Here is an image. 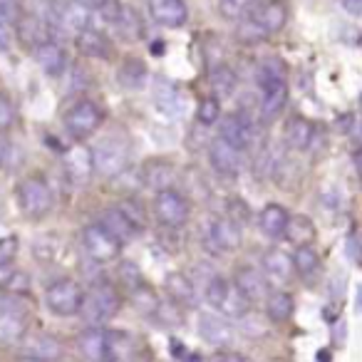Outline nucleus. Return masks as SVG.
Wrapping results in <instances>:
<instances>
[{"instance_id": "dca6fc26", "label": "nucleus", "mask_w": 362, "mask_h": 362, "mask_svg": "<svg viewBox=\"0 0 362 362\" xmlns=\"http://www.w3.org/2000/svg\"><path fill=\"white\" fill-rule=\"evenodd\" d=\"M77 347H80V355L85 360H110V350H107V330L105 325H90V330H85L77 337Z\"/></svg>"}, {"instance_id": "4468645a", "label": "nucleus", "mask_w": 362, "mask_h": 362, "mask_svg": "<svg viewBox=\"0 0 362 362\" xmlns=\"http://www.w3.org/2000/svg\"><path fill=\"white\" fill-rule=\"evenodd\" d=\"M21 355L25 357V360L52 362V360H60V357H62V345H60V340H57V337L40 332V335H33V337H28V340L23 342Z\"/></svg>"}, {"instance_id": "2f4dec72", "label": "nucleus", "mask_w": 362, "mask_h": 362, "mask_svg": "<svg viewBox=\"0 0 362 362\" xmlns=\"http://www.w3.org/2000/svg\"><path fill=\"white\" fill-rule=\"evenodd\" d=\"M261 115L266 117V119H273V117H278L283 112V107H286L288 102V87L286 82H278V85L273 87H266V90H261Z\"/></svg>"}, {"instance_id": "72a5a7b5", "label": "nucleus", "mask_w": 362, "mask_h": 362, "mask_svg": "<svg viewBox=\"0 0 362 362\" xmlns=\"http://www.w3.org/2000/svg\"><path fill=\"white\" fill-rule=\"evenodd\" d=\"M293 310H296V305H293V298L288 296V293L276 291V293H271V296H266V315L271 317L273 322L291 320Z\"/></svg>"}, {"instance_id": "a211bd4d", "label": "nucleus", "mask_w": 362, "mask_h": 362, "mask_svg": "<svg viewBox=\"0 0 362 362\" xmlns=\"http://www.w3.org/2000/svg\"><path fill=\"white\" fill-rule=\"evenodd\" d=\"M35 60L47 77H57V75H62V70H65V65H67V52L60 42L45 40L35 47Z\"/></svg>"}, {"instance_id": "f704fd0d", "label": "nucleus", "mask_w": 362, "mask_h": 362, "mask_svg": "<svg viewBox=\"0 0 362 362\" xmlns=\"http://www.w3.org/2000/svg\"><path fill=\"white\" fill-rule=\"evenodd\" d=\"M291 263H293V271H296L298 276H313V273L320 268V256H317L315 248L308 243V246H298V251L293 253Z\"/></svg>"}, {"instance_id": "9b49d317", "label": "nucleus", "mask_w": 362, "mask_h": 362, "mask_svg": "<svg viewBox=\"0 0 362 362\" xmlns=\"http://www.w3.org/2000/svg\"><path fill=\"white\" fill-rule=\"evenodd\" d=\"M206 243L214 251H236L241 246V226L231 218H214L206 226Z\"/></svg>"}, {"instance_id": "6e6d98bb", "label": "nucleus", "mask_w": 362, "mask_h": 362, "mask_svg": "<svg viewBox=\"0 0 362 362\" xmlns=\"http://www.w3.org/2000/svg\"><path fill=\"white\" fill-rule=\"evenodd\" d=\"M8 154H11V141H8V136L0 132V164H6Z\"/></svg>"}, {"instance_id": "864d4df0", "label": "nucleus", "mask_w": 362, "mask_h": 362, "mask_svg": "<svg viewBox=\"0 0 362 362\" xmlns=\"http://www.w3.org/2000/svg\"><path fill=\"white\" fill-rule=\"evenodd\" d=\"M11 42H13L11 25H8V23H3V21H0V52L11 50Z\"/></svg>"}, {"instance_id": "c9c22d12", "label": "nucleus", "mask_w": 362, "mask_h": 362, "mask_svg": "<svg viewBox=\"0 0 362 362\" xmlns=\"http://www.w3.org/2000/svg\"><path fill=\"white\" fill-rule=\"evenodd\" d=\"M263 271H266L271 278H276V281H288L293 273V263L286 253L268 251L266 256H263Z\"/></svg>"}, {"instance_id": "0eeeda50", "label": "nucleus", "mask_w": 362, "mask_h": 362, "mask_svg": "<svg viewBox=\"0 0 362 362\" xmlns=\"http://www.w3.org/2000/svg\"><path fill=\"white\" fill-rule=\"evenodd\" d=\"M82 243H85L87 256L97 263H110L122 253V243L117 241L102 223L87 226L85 231H82Z\"/></svg>"}, {"instance_id": "20e7f679", "label": "nucleus", "mask_w": 362, "mask_h": 362, "mask_svg": "<svg viewBox=\"0 0 362 362\" xmlns=\"http://www.w3.org/2000/svg\"><path fill=\"white\" fill-rule=\"evenodd\" d=\"M82 298H85V291L77 281L72 278H60V281L50 283L45 291V305L52 315L57 317H72L80 313Z\"/></svg>"}, {"instance_id": "2eb2a0df", "label": "nucleus", "mask_w": 362, "mask_h": 362, "mask_svg": "<svg viewBox=\"0 0 362 362\" xmlns=\"http://www.w3.org/2000/svg\"><path fill=\"white\" fill-rule=\"evenodd\" d=\"M236 291L246 298L248 303H258L268 296V281L261 271L256 268H238L236 278H233Z\"/></svg>"}, {"instance_id": "ddd939ff", "label": "nucleus", "mask_w": 362, "mask_h": 362, "mask_svg": "<svg viewBox=\"0 0 362 362\" xmlns=\"http://www.w3.org/2000/svg\"><path fill=\"white\" fill-rule=\"evenodd\" d=\"M149 16L164 28H181L189 21L184 0H149Z\"/></svg>"}, {"instance_id": "bf43d9fd", "label": "nucleus", "mask_w": 362, "mask_h": 362, "mask_svg": "<svg viewBox=\"0 0 362 362\" xmlns=\"http://www.w3.org/2000/svg\"><path fill=\"white\" fill-rule=\"evenodd\" d=\"M164 50H166L164 42H154V45H151V52H154V55H156V52H164Z\"/></svg>"}, {"instance_id": "423d86ee", "label": "nucleus", "mask_w": 362, "mask_h": 362, "mask_svg": "<svg viewBox=\"0 0 362 362\" xmlns=\"http://www.w3.org/2000/svg\"><path fill=\"white\" fill-rule=\"evenodd\" d=\"M102 119H105V112L100 105H95L92 100H80L65 112V129L75 139H85L100 129Z\"/></svg>"}, {"instance_id": "f3484780", "label": "nucleus", "mask_w": 362, "mask_h": 362, "mask_svg": "<svg viewBox=\"0 0 362 362\" xmlns=\"http://www.w3.org/2000/svg\"><path fill=\"white\" fill-rule=\"evenodd\" d=\"M25 337V315L18 308L0 305V347H11Z\"/></svg>"}, {"instance_id": "cd10ccee", "label": "nucleus", "mask_w": 362, "mask_h": 362, "mask_svg": "<svg viewBox=\"0 0 362 362\" xmlns=\"http://www.w3.org/2000/svg\"><path fill=\"white\" fill-rule=\"evenodd\" d=\"M283 236H286L293 246H308V243L315 241V223L308 216H288Z\"/></svg>"}, {"instance_id": "ea45409f", "label": "nucleus", "mask_w": 362, "mask_h": 362, "mask_svg": "<svg viewBox=\"0 0 362 362\" xmlns=\"http://www.w3.org/2000/svg\"><path fill=\"white\" fill-rule=\"evenodd\" d=\"M228 288H231V283H228L226 278H221V276H211V278H209L206 291H204V296H206L209 305L216 308V310H218V305L223 303V298L228 296Z\"/></svg>"}, {"instance_id": "09e8293b", "label": "nucleus", "mask_w": 362, "mask_h": 362, "mask_svg": "<svg viewBox=\"0 0 362 362\" xmlns=\"http://www.w3.org/2000/svg\"><path fill=\"white\" fill-rule=\"evenodd\" d=\"M263 37H268V35L261 30V28L256 25V23L251 21V18L246 16V23H243V25L238 28V40H243V42H258V40H263Z\"/></svg>"}, {"instance_id": "3c124183", "label": "nucleus", "mask_w": 362, "mask_h": 362, "mask_svg": "<svg viewBox=\"0 0 362 362\" xmlns=\"http://www.w3.org/2000/svg\"><path fill=\"white\" fill-rule=\"evenodd\" d=\"M13 122H16V107H13V102L0 92V132H6Z\"/></svg>"}, {"instance_id": "bb28decb", "label": "nucleus", "mask_w": 362, "mask_h": 362, "mask_svg": "<svg viewBox=\"0 0 362 362\" xmlns=\"http://www.w3.org/2000/svg\"><path fill=\"white\" fill-rule=\"evenodd\" d=\"M146 75H149V70H146L144 60H139V57H127V60H122L119 70H117V82H119V87H124V90H141L146 82Z\"/></svg>"}, {"instance_id": "39448f33", "label": "nucleus", "mask_w": 362, "mask_h": 362, "mask_svg": "<svg viewBox=\"0 0 362 362\" xmlns=\"http://www.w3.org/2000/svg\"><path fill=\"white\" fill-rule=\"evenodd\" d=\"M154 216L166 228L184 226L189 218V199L174 187L159 189L154 197Z\"/></svg>"}, {"instance_id": "c756f323", "label": "nucleus", "mask_w": 362, "mask_h": 362, "mask_svg": "<svg viewBox=\"0 0 362 362\" xmlns=\"http://www.w3.org/2000/svg\"><path fill=\"white\" fill-rule=\"evenodd\" d=\"M288 209L281 206V204H268L266 209L261 211V231L271 238L283 236V228L288 223Z\"/></svg>"}, {"instance_id": "7ed1b4c3", "label": "nucleus", "mask_w": 362, "mask_h": 362, "mask_svg": "<svg viewBox=\"0 0 362 362\" xmlns=\"http://www.w3.org/2000/svg\"><path fill=\"white\" fill-rule=\"evenodd\" d=\"M92 161H95V174L115 179L129 164V144L119 136H107L92 149Z\"/></svg>"}, {"instance_id": "f8f14e48", "label": "nucleus", "mask_w": 362, "mask_h": 362, "mask_svg": "<svg viewBox=\"0 0 362 362\" xmlns=\"http://www.w3.org/2000/svg\"><path fill=\"white\" fill-rule=\"evenodd\" d=\"M248 18H251L266 35H273V33H281L283 28H286L288 8L283 6L281 0H271V3H263V6L258 3Z\"/></svg>"}, {"instance_id": "aec40b11", "label": "nucleus", "mask_w": 362, "mask_h": 362, "mask_svg": "<svg viewBox=\"0 0 362 362\" xmlns=\"http://www.w3.org/2000/svg\"><path fill=\"white\" fill-rule=\"evenodd\" d=\"M75 47H77V52H80V55H85V57H97V60H110V57H112L110 40H107L102 33L92 30L90 25L82 28V30L77 33Z\"/></svg>"}, {"instance_id": "4c0bfd02", "label": "nucleus", "mask_w": 362, "mask_h": 362, "mask_svg": "<svg viewBox=\"0 0 362 362\" xmlns=\"http://www.w3.org/2000/svg\"><path fill=\"white\" fill-rule=\"evenodd\" d=\"M248 308H251V303L236 291V286H231L228 288V296L223 298V303L218 305V313H223L226 317H243V315H248Z\"/></svg>"}, {"instance_id": "1a4fd4ad", "label": "nucleus", "mask_w": 362, "mask_h": 362, "mask_svg": "<svg viewBox=\"0 0 362 362\" xmlns=\"http://www.w3.org/2000/svg\"><path fill=\"white\" fill-rule=\"evenodd\" d=\"M218 136L226 139L228 144L238 146V149H248L251 141L256 139V122L248 117V112H243V115H228L223 117Z\"/></svg>"}, {"instance_id": "13d9d810", "label": "nucleus", "mask_w": 362, "mask_h": 362, "mask_svg": "<svg viewBox=\"0 0 362 362\" xmlns=\"http://www.w3.org/2000/svg\"><path fill=\"white\" fill-rule=\"evenodd\" d=\"M75 3H82V6H87V8H97L102 0H75Z\"/></svg>"}, {"instance_id": "393cba45", "label": "nucleus", "mask_w": 362, "mask_h": 362, "mask_svg": "<svg viewBox=\"0 0 362 362\" xmlns=\"http://www.w3.org/2000/svg\"><path fill=\"white\" fill-rule=\"evenodd\" d=\"M55 23L60 28L72 30V33H80L82 28L90 25V13H87V6L75 3V0H67V3H62V6H55Z\"/></svg>"}, {"instance_id": "b1692460", "label": "nucleus", "mask_w": 362, "mask_h": 362, "mask_svg": "<svg viewBox=\"0 0 362 362\" xmlns=\"http://www.w3.org/2000/svg\"><path fill=\"white\" fill-rule=\"evenodd\" d=\"M100 223L117 238V241L122 243V246H124V243H129L132 238H136L141 233L139 228H136L134 223H132L129 218L122 214V209H107V211L102 214Z\"/></svg>"}, {"instance_id": "a19ab883", "label": "nucleus", "mask_w": 362, "mask_h": 362, "mask_svg": "<svg viewBox=\"0 0 362 362\" xmlns=\"http://www.w3.org/2000/svg\"><path fill=\"white\" fill-rule=\"evenodd\" d=\"M0 291L13 293V296H25V293H30V276L23 271H11L0 281Z\"/></svg>"}, {"instance_id": "de8ad7c7", "label": "nucleus", "mask_w": 362, "mask_h": 362, "mask_svg": "<svg viewBox=\"0 0 362 362\" xmlns=\"http://www.w3.org/2000/svg\"><path fill=\"white\" fill-rule=\"evenodd\" d=\"M16 253H18V238L16 236L0 238V268L11 266V263L16 261Z\"/></svg>"}, {"instance_id": "603ef678", "label": "nucleus", "mask_w": 362, "mask_h": 362, "mask_svg": "<svg viewBox=\"0 0 362 362\" xmlns=\"http://www.w3.org/2000/svg\"><path fill=\"white\" fill-rule=\"evenodd\" d=\"M228 214H231V216H226V218H231V221L238 223V226H241V223H246L248 218H251V216H248V206L241 202V199H233L231 209H228Z\"/></svg>"}, {"instance_id": "79ce46f5", "label": "nucleus", "mask_w": 362, "mask_h": 362, "mask_svg": "<svg viewBox=\"0 0 362 362\" xmlns=\"http://www.w3.org/2000/svg\"><path fill=\"white\" fill-rule=\"evenodd\" d=\"M154 313H159V320L164 322V325H181V322H184V315H181V305L171 300V298H169V300H159V303H156Z\"/></svg>"}, {"instance_id": "f03ea898", "label": "nucleus", "mask_w": 362, "mask_h": 362, "mask_svg": "<svg viewBox=\"0 0 362 362\" xmlns=\"http://www.w3.org/2000/svg\"><path fill=\"white\" fill-rule=\"evenodd\" d=\"M18 204H21V211L25 216L42 218L55 206V194H52L50 184L42 176L35 174L21 181V187H18Z\"/></svg>"}, {"instance_id": "4be33fe9", "label": "nucleus", "mask_w": 362, "mask_h": 362, "mask_svg": "<svg viewBox=\"0 0 362 362\" xmlns=\"http://www.w3.org/2000/svg\"><path fill=\"white\" fill-rule=\"evenodd\" d=\"M164 291L169 293V298L174 303H179L181 308H192L197 305V288H194L192 278L184 276V273L174 271L164 278Z\"/></svg>"}, {"instance_id": "8fccbe9b", "label": "nucleus", "mask_w": 362, "mask_h": 362, "mask_svg": "<svg viewBox=\"0 0 362 362\" xmlns=\"http://www.w3.org/2000/svg\"><path fill=\"white\" fill-rule=\"evenodd\" d=\"M119 209H122V214H124V216L129 218V221L134 223L136 228H139V231H141V228L146 226L144 211H141V206H139V204H136V202H124V204H122Z\"/></svg>"}, {"instance_id": "a878e982", "label": "nucleus", "mask_w": 362, "mask_h": 362, "mask_svg": "<svg viewBox=\"0 0 362 362\" xmlns=\"http://www.w3.org/2000/svg\"><path fill=\"white\" fill-rule=\"evenodd\" d=\"M313 134H315V127H313L310 119L305 117H293V119L286 122V129H283V139L291 149H308L313 141Z\"/></svg>"}, {"instance_id": "5fc2aeb1", "label": "nucleus", "mask_w": 362, "mask_h": 362, "mask_svg": "<svg viewBox=\"0 0 362 362\" xmlns=\"http://www.w3.org/2000/svg\"><path fill=\"white\" fill-rule=\"evenodd\" d=\"M340 3L350 16H360L362 13V0H340Z\"/></svg>"}, {"instance_id": "6ab92c4d", "label": "nucleus", "mask_w": 362, "mask_h": 362, "mask_svg": "<svg viewBox=\"0 0 362 362\" xmlns=\"http://www.w3.org/2000/svg\"><path fill=\"white\" fill-rule=\"evenodd\" d=\"M112 28L117 30V35L124 42H139L144 37V21L141 16L129 6H119L115 21H112Z\"/></svg>"}, {"instance_id": "473e14b6", "label": "nucleus", "mask_w": 362, "mask_h": 362, "mask_svg": "<svg viewBox=\"0 0 362 362\" xmlns=\"http://www.w3.org/2000/svg\"><path fill=\"white\" fill-rule=\"evenodd\" d=\"M236 85H238V77L228 65L218 62V65L211 70V92H214V97H216V100H221V97H223V100H226V97H231L233 92H236Z\"/></svg>"}, {"instance_id": "5701e85b", "label": "nucleus", "mask_w": 362, "mask_h": 362, "mask_svg": "<svg viewBox=\"0 0 362 362\" xmlns=\"http://www.w3.org/2000/svg\"><path fill=\"white\" fill-rule=\"evenodd\" d=\"M174 179H176V169L171 161L151 159V161H146L144 169H141V181H144L149 189H154V192L174 187Z\"/></svg>"}, {"instance_id": "6e6552de", "label": "nucleus", "mask_w": 362, "mask_h": 362, "mask_svg": "<svg viewBox=\"0 0 362 362\" xmlns=\"http://www.w3.org/2000/svg\"><path fill=\"white\" fill-rule=\"evenodd\" d=\"M62 171L67 181L75 187H87L95 176V161H92V149L85 144H72L62 154Z\"/></svg>"}, {"instance_id": "9d476101", "label": "nucleus", "mask_w": 362, "mask_h": 362, "mask_svg": "<svg viewBox=\"0 0 362 362\" xmlns=\"http://www.w3.org/2000/svg\"><path fill=\"white\" fill-rule=\"evenodd\" d=\"M209 161H211L214 171L218 176H226V179H233L241 169V149L233 144H228L226 139L216 136L209 146Z\"/></svg>"}, {"instance_id": "c03bdc74", "label": "nucleus", "mask_w": 362, "mask_h": 362, "mask_svg": "<svg viewBox=\"0 0 362 362\" xmlns=\"http://www.w3.org/2000/svg\"><path fill=\"white\" fill-rule=\"evenodd\" d=\"M21 18H23V0H0V21L8 23L11 28H16Z\"/></svg>"}, {"instance_id": "e433bc0d", "label": "nucleus", "mask_w": 362, "mask_h": 362, "mask_svg": "<svg viewBox=\"0 0 362 362\" xmlns=\"http://www.w3.org/2000/svg\"><path fill=\"white\" fill-rule=\"evenodd\" d=\"M256 6L258 0H218V16L223 21H243Z\"/></svg>"}, {"instance_id": "37998d69", "label": "nucleus", "mask_w": 362, "mask_h": 362, "mask_svg": "<svg viewBox=\"0 0 362 362\" xmlns=\"http://www.w3.org/2000/svg\"><path fill=\"white\" fill-rule=\"evenodd\" d=\"M218 117H221V105H218L216 97H206V100H202V105H199L197 110V119L199 124H216Z\"/></svg>"}, {"instance_id": "4d7b16f0", "label": "nucleus", "mask_w": 362, "mask_h": 362, "mask_svg": "<svg viewBox=\"0 0 362 362\" xmlns=\"http://www.w3.org/2000/svg\"><path fill=\"white\" fill-rule=\"evenodd\" d=\"M171 347H174V357H179V360H181V357H192L187 347H181L179 342H171Z\"/></svg>"}, {"instance_id": "c85d7f7f", "label": "nucleus", "mask_w": 362, "mask_h": 362, "mask_svg": "<svg viewBox=\"0 0 362 362\" xmlns=\"http://www.w3.org/2000/svg\"><path fill=\"white\" fill-rule=\"evenodd\" d=\"M16 28H18V33H21V40L30 47H37L40 42H45L47 30H50L47 23L42 21L40 16H23Z\"/></svg>"}, {"instance_id": "58836bf2", "label": "nucleus", "mask_w": 362, "mask_h": 362, "mask_svg": "<svg viewBox=\"0 0 362 362\" xmlns=\"http://www.w3.org/2000/svg\"><path fill=\"white\" fill-rule=\"evenodd\" d=\"M132 303H134V308L141 313V315H151L154 313V308H156V303H159V298L151 293V288L149 286H136V288H132Z\"/></svg>"}, {"instance_id": "49530a36", "label": "nucleus", "mask_w": 362, "mask_h": 362, "mask_svg": "<svg viewBox=\"0 0 362 362\" xmlns=\"http://www.w3.org/2000/svg\"><path fill=\"white\" fill-rule=\"evenodd\" d=\"M33 251H35V258L37 261H55L57 258V248L52 246V236H45V238H37L35 246H33Z\"/></svg>"}, {"instance_id": "f257e3e1", "label": "nucleus", "mask_w": 362, "mask_h": 362, "mask_svg": "<svg viewBox=\"0 0 362 362\" xmlns=\"http://www.w3.org/2000/svg\"><path fill=\"white\" fill-rule=\"evenodd\" d=\"M119 308H122L119 293L112 286H107V283H100L90 293H85L80 305V315L85 317L87 325H107L112 317H117Z\"/></svg>"}, {"instance_id": "412c9836", "label": "nucleus", "mask_w": 362, "mask_h": 362, "mask_svg": "<svg viewBox=\"0 0 362 362\" xmlns=\"http://www.w3.org/2000/svg\"><path fill=\"white\" fill-rule=\"evenodd\" d=\"M199 335L214 347H226L233 340V330L221 315H202L199 317Z\"/></svg>"}, {"instance_id": "a18cd8bd", "label": "nucleus", "mask_w": 362, "mask_h": 362, "mask_svg": "<svg viewBox=\"0 0 362 362\" xmlns=\"http://www.w3.org/2000/svg\"><path fill=\"white\" fill-rule=\"evenodd\" d=\"M119 281L124 283V288L127 291H132V288H136V286H141L144 283V278H141V273H139V268H136V263H132V261H124L119 266Z\"/></svg>"}, {"instance_id": "7c9ffc66", "label": "nucleus", "mask_w": 362, "mask_h": 362, "mask_svg": "<svg viewBox=\"0 0 362 362\" xmlns=\"http://www.w3.org/2000/svg\"><path fill=\"white\" fill-rule=\"evenodd\" d=\"M256 82L261 90L278 85V82H286V62L281 57H266V60H261L256 67Z\"/></svg>"}]
</instances>
